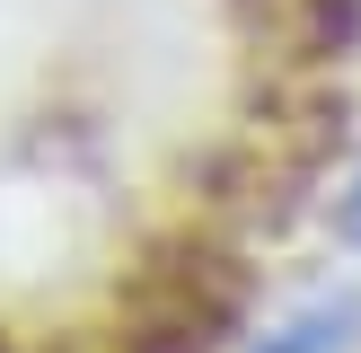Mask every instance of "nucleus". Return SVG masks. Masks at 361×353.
Wrapping results in <instances>:
<instances>
[{
    "label": "nucleus",
    "mask_w": 361,
    "mask_h": 353,
    "mask_svg": "<svg viewBox=\"0 0 361 353\" xmlns=\"http://www.w3.org/2000/svg\"><path fill=\"white\" fill-rule=\"evenodd\" d=\"M353 327H361V309H353V300H317V309L282 318L274 335H256L247 353H344V345H353Z\"/></svg>",
    "instance_id": "obj_1"
},
{
    "label": "nucleus",
    "mask_w": 361,
    "mask_h": 353,
    "mask_svg": "<svg viewBox=\"0 0 361 353\" xmlns=\"http://www.w3.org/2000/svg\"><path fill=\"white\" fill-rule=\"evenodd\" d=\"M335 239L361 256V159H353V176H344V186H335Z\"/></svg>",
    "instance_id": "obj_2"
}]
</instances>
